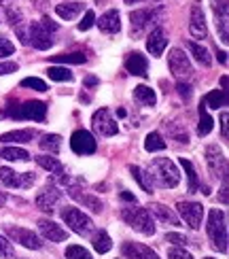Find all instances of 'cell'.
Listing matches in <instances>:
<instances>
[{
    "instance_id": "cell-50",
    "label": "cell",
    "mask_w": 229,
    "mask_h": 259,
    "mask_svg": "<svg viewBox=\"0 0 229 259\" xmlns=\"http://www.w3.org/2000/svg\"><path fill=\"white\" fill-rule=\"evenodd\" d=\"M221 130H223V138H227V136H229V134H227V113L221 115Z\"/></svg>"
},
{
    "instance_id": "cell-11",
    "label": "cell",
    "mask_w": 229,
    "mask_h": 259,
    "mask_svg": "<svg viewBox=\"0 0 229 259\" xmlns=\"http://www.w3.org/2000/svg\"><path fill=\"white\" fill-rule=\"evenodd\" d=\"M28 32H30L28 42H32V47L45 51V49H49V47L53 45L51 30H49L45 24H42V21H32L30 28H28Z\"/></svg>"
},
{
    "instance_id": "cell-25",
    "label": "cell",
    "mask_w": 229,
    "mask_h": 259,
    "mask_svg": "<svg viewBox=\"0 0 229 259\" xmlns=\"http://www.w3.org/2000/svg\"><path fill=\"white\" fill-rule=\"evenodd\" d=\"M36 136L34 130H13L0 136V143H30Z\"/></svg>"
},
{
    "instance_id": "cell-32",
    "label": "cell",
    "mask_w": 229,
    "mask_h": 259,
    "mask_svg": "<svg viewBox=\"0 0 229 259\" xmlns=\"http://www.w3.org/2000/svg\"><path fill=\"white\" fill-rule=\"evenodd\" d=\"M180 166L185 168V172H187V179H189V193H195L202 185H200V181H198V172H195V168H193V164L189 159H185V157H180Z\"/></svg>"
},
{
    "instance_id": "cell-52",
    "label": "cell",
    "mask_w": 229,
    "mask_h": 259,
    "mask_svg": "<svg viewBox=\"0 0 229 259\" xmlns=\"http://www.w3.org/2000/svg\"><path fill=\"white\" fill-rule=\"evenodd\" d=\"M221 202L227 204V183H223V189H221Z\"/></svg>"
},
{
    "instance_id": "cell-10",
    "label": "cell",
    "mask_w": 229,
    "mask_h": 259,
    "mask_svg": "<svg viewBox=\"0 0 229 259\" xmlns=\"http://www.w3.org/2000/svg\"><path fill=\"white\" fill-rule=\"evenodd\" d=\"M91 127L96 130L100 136H115L119 132V127H117V121L113 119V115L108 109H100V111H96L94 117H91Z\"/></svg>"
},
{
    "instance_id": "cell-17",
    "label": "cell",
    "mask_w": 229,
    "mask_h": 259,
    "mask_svg": "<svg viewBox=\"0 0 229 259\" xmlns=\"http://www.w3.org/2000/svg\"><path fill=\"white\" fill-rule=\"evenodd\" d=\"M166 47H168V36H166V30L163 28H155L149 34V38H147V49H149V53L151 56H155V58H159L163 51H166Z\"/></svg>"
},
{
    "instance_id": "cell-42",
    "label": "cell",
    "mask_w": 229,
    "mask_h": 259,
    "mask_svg": "<svg viewBox=\"0 0 229 259\" xmlns=\"http://www.w3.org/2000/svg\"><path fill=\"white\" fill-rule=\"evenodd\" d=\"M15 251H13V244H11L5 236H0V259H13Z\"/></svg>"
},
{
    "instance_id": "cell-9",
    "label": "cell",
    "mask_w": 229,
    "mask_h": 259,
    "mask_svg": "<svg viewBox=\"0 0 229 259\" xmlns=\"http://www.w3.org/2000/svg\"><path fill=\"white\" fill-rule=\"evenodd\" d=\"M176 208L180 212V217L191 230H200L202 228V219H204V206L198 202H178Z\"/></svg>"
},
{
    "instance_id": "cell-18",
    "label": "cell",
    "mask_w": 229,
    "mask_h": 259,
    "mask_svg": "<svg viewBox=\"0 0 229 259\" xmlns=\"http://www.w3.org/2000/svg\"><path fill=\"white\" fill-rule=\"evenodd\" d=\"M125 68L129 74H134V77H147V70H149V62L147 58L143 56V53H129V56L125 58Z\"/></svg>"
},
{
    "instance_id": "cell-34",
    "label": "cell",
    "mask_w": 229,
    "mask_h": 259,
    "mask_svg": "<svg viewBox=\"0 0 229 259\" xmlns=\"http://www.w3.org/2000/svg\"><path fill=\"white\" fill-rule=\"evenodd\" d=\"M145 149L149 151V153L163 151V149H166V140L161 138L159 132H151V134H147V138H145Z\"/></svg>"
},
{
    "instance_id": "cell-36",
    "label": "cell",
    "mask_w": 229,
    "mask_h": 259,
    "mask_svg": "<svg viewBox=\"0 0 229 259\" xmlns=\"http://www.w3.org/2000/svg\"><path fill=\"white\" fill-rule=\"evenodd\" d=\"M60 147H62V138L58 134H47V136H42V140H40V149L49 151V153H58Z\"/></svg>"
},
{
    "instance_id": "cell-57",
    "label": "cell",
    "mask_w": 229,
    "mask_h": 259,
    "mask_svg": "<svg viewBox=\"0 0 229 259\" xmlns=\"http://www.w3.org/2000/svg\"><path fill=\"white\" fill-rule=\"evenodd\" d=\"M5 202V198H3V193H0V204H3Z\"/></svg>"
},
{
    "instance_id": "cell-19",
    "label": "cell",
    "mask_w": 229,
    "mask_h": 259,
    "mask_svg": "<svg viewBox=\"0 0 229 259\" xmlns=\"http://www.w3.org/2000/svg\"><path fill=\"white\" fill-rule=\"evenodd\" d=\"M70 198L74 200V202H79V204H83L85 208H89L91 212H102V202H100V198H96V196H91V193H85V191H81V189H76V187H72L70 191Z\"/></svg>"
},
{
    "instance_id": "cell-16",
    "label": "cell",
    "mask_w": 229,
    "mask_h": 259,
    "mask_svg": "<svg viewBox=\"0 0 229 259\" xmlns=\"http://www.w3.org/2000/svg\"><path fill=\"white\" fill-rule=\"evenodd\" d=\"M121 253L125 259H159L155 251H151L149 246L140 244V242H123Z\"/></svg>"
},
{
    "instance_id": "cell-3",
    "label": "cell",
    "mask_w": 229,
    "mask_h": 259,
    "mask_svg": "<svg viewBox=\"0 0 229 259\" xmlns=\"http://www.w3.org/2000/svg\"><path fill=\"white\" fill-rule=\"evenodd\" d=\"M7 117H13V119H32V121H45L47 117V104L38 102V100H30L24 104H9L5 109Z\"/></svg>"
},
{
    "instance_id": "cell-27",
    "label": "cell",
    "mask_w": 229,
    "mask_h": 259,
    "mask_svg": "<svg viewBox=\"0 0 229 259\" xmlns=\"http://www.w3.org/2000/svg\"><path fill=\"white\" fill-rule=\"evenodd\" d=\"M212 127H214V121H212V117L208 115V106L202 102V104H200V125H198V134H200V136H208V134L212 132Z\"/></svg>"
},
{
    "instance_id": "cell-48",
    "label": "cell",
    "mask_w": 229,
    "mask_h": 259,
    "mask_svg": "<svg viewBox=\"0 0 229 259\" xmlns=\"http://www.w3.org/2000/svg\"><path fill=\"white\" fill-rule=\"evenodd\" d=\"M17 72V64L15 62H0V74H11Z\"/></svg>"
},
{
    "instance_id": "cell-40",
    "label": "cell",
    "mask_w": 229,
    "mask_h": 259,
    "mask_svg": "<svg viewBox=\"0 0 229 259\" xmlns=\"http://www.w3.org/2000/svg\"><path fill=\"white\" fill-rule=\"evenodd\" d=\"M5 5V11H7V17H9V24L13 26V28H17L19 24H21V11L15 7L13 9V5H9V3H3Z\"/></svg>"
},
{
    "instance_id": "cell-23",
    "label": "cell",
    "mask_w": 229,
    "mask_h": 259,
    "mask_svg": "<svg viewBox=\"0 0 229 259\" xmlns=\"http://www.w3.org/2000/svg\"><path fill=\"white\" fill-rule=\"evenodd\" d=\"M98 26H100L102 32L106 34H115V32L121 30V19H119L117 11H106V13L98 19Z\"/></svg>"
},
{
    "instance_id": "cell-44",
    "label": "cell",
    "mask_w": 229,
    "mask_h": 259,
    "mask_svg": "<svg viewBox=\"0 0 229 259\" xmlns=\"http://www.w3.org/2000/svg\"><path fill=\"white\" fill-rule=\"evenodd\" d=\"M168 259H193V255L189 251H185L182 246H174L168 251Z\"/></svg>"
},
{
    "instance_id": "cell-8",
    "label": "cell",
    "mask_w": 229,
    "mask_h": 259,
    "mask_svg": "<svg viewBox=\"0 0 229 259\" xmlns=\"http://www.w3.org/2000/svg\"><path fill=\"white\" fill-rule=\"evenodd\" d=\"M168 66H170V72L174 74L176 79H189L191 74H193V66H191V62L189 58L185 56V53L180 49H172L168 53Z\"/></svg>"
},
{
    "instance_id": "cell-29",
    "label": "cell",
    "mask_w": 229,
    "mask_h": 259,
    "mask_svg": "<svg viewBox=\"0 0 229 259\" xmlns=\"http://www.w3.org/2000/svg\"><path fill=\"white\" fill-rule=\"evenodd\" d=\"M0 157L9 159V161H28L30 153L26 149H19V147H5L3 151H0Z\"/></svg>"
},
{
    "instance_id": "cell-30",
    "label": "cell",
    "mask_w": 229,
    "mask_h": 259,
    "mask_svg": "<svg viewBox=\"0 0 229 259\" xmlns=\"http://www.w3.org/2000/svg\"><path fill=\"white\" fill-rule=\"evenodd\" d=\"M91 244H94V249H96V253H100V255H104V253H108L113 249V242H111V236H108L106 232H98L96 236H94V240H91Z\"/></svg>"
},
{
    "instance_id": "cell-43",
    "label": "cell",
    "mask_w": 229,
    "mask_h": 259,
    "mask_svg": "<svg viewBox=\"0 0 229 259\" xmlns=\"http://www.w3.org/2000/svg\"><path fill=\"white\" fill-rule=\"evenodd\" d=\"M216 19H227V0H210Z\"/></svg>"
},
{
    "instance_id": "cell-12",
    "label": "cell",
    "mask_w": 229,
    "mask_h": 259,
    "mask_svg": "<svg viewBox=\"0 0 229 259\" xmlns=\"http://www.w3.org/2000/svg\"><path fill=\"white\" fill-rule=\"evenodd\" d=\"M96 138L87 132V130H76V132L70 136V149L76 155H91L96 153Z\"/></svg>"
},
{
    "instance_id": "cell-4",
    "label": "cell",
    "mask_w": 229,
    "mask_h": 259,
    "mask_svg": "<svg viewBox=\"0 0 229 259\" xmlns=\"http://www.w3.org/2000/svg\"><path fill=\"white\" fill-rule=\"evenodd\" d=\"M123 221L129 225V228H134L136 232L145 234V236H153L155 234V225H153V219H151V212L143 206H129V208H123L121 212Z\"/></svg>"
},
{
    "instance_id": "cell-41",
    "label": "cell",
    "mask_w": 229,
    "mask_h": 259,
    "mask_svg": "<svg viewBox=\"0 0 229 259\" xmlns=\"http://www.w3.org/2000/svg\"><path fill=\"white\" fill-rule=\"evenodd\" d=\"M21 88H32V90H36V92H47V83L36 79V77H28V79L21 81Z\"/></svg>"
},
{
    "instance_id": "cell-13",
    "label": "cell",
    "mask_w": 229,
    "mask_h": 259,
    "mask_svg": "<svg viewBox=\"0 0 229 259\" xmlns=\"http://www.w3.org/2000/svg\"><path fill=\"white\" fill-rule=\"evenodd\" d=\"M62 198H64V191H60V187L47 185V187H42V191H38L34 202H36V208L45 210V212H53Z\"/></svg>"
},
{
    "instance_id": "cell-39",
    "label": "cell",
    "mask_w": 229,
    "mask_h": 259,
    "mask_svg": "<svg viewBox=\"0 0 229 259\" xmlns=\"http://www.w3.org/2000/svg\"><path fill=\"white\" fill-rule=\"evenodd\" d=\"M53 60L56 62H62V64H83L87 58L83 56V53H62V56H53Z\"/></svg>"
},
{
    "instance_id": "cell-33",
    "label": "cell",
    "mask_w": 229,
    "mask_h": 259,
    "mask_svg": "<svg viewBox=\"0 0 229 259\" xmlns=\"http://www.w3.org/2000/svg\"><path fill=\"white\" fill-rule=\"evenodd\" d=\"M204 104L210 106V109H219V106H225L227 104V94L223 90H212L210 94H206Z\"/></svg>"
},
{
    "instance_id": "cell-56",
    "label": "cell",
    "mask_w": 229,
    "mask_h": 259,
    "mask_svg": "<svg viewBox=\"0 0 229 259\" xmlns=\"http://www.w3.org/2000/svg\"><path fill=\"white\" fill-rule=\"evenodd\" d=\"M134 3H143V0H125V5H134Z\"/></svg>"
},
{
    "instance_id": "cell-38",
    "label": "cell",
    "mask_w": 229,
    "mask_h": 259,
    "mask_svg": "<svg viewBox=\"0 0 229 259\" xmlns=\"http://www.w3.org/2000/svg\"><path fill=\"white\" fill-rule=\"evenodd\" d=\"M66 259H91V253L79 244H70L66 249Z\"/></svg>"
},
{
    "instance_id": "cell-28",
    "label": "cell",
    "mask_w": 229,
    "mask_h": 259,
    "mask_svg": "<svg viewBox=\"0 0 229 259\" xmlns=\"http://www.w3.org/2000/svg\"><path fill=\"white\" fill-rule=\"evenodd\" d=\"M134 98L138 102L147 104V106H155V102H157L155 92H153L151 88H147V85H138V88H134Z\"/></svg>"
},
{
    "instance_id": "cell-1",
    "label": "cell",
    "mask_w": 229,
    "mask_h": 259,
    "mask_svg": "<svg viewBox=\"0 0 229 259\" xmlns=\"http://www.w3.org/2000/svg\"><path fill=\"white\" fill-rule=\"evenodd\" d=\"M149 177H151L153 185L163 187V189H172V187H176L180 183L178 168L174 166V161L168 159V157H155V159H153Z\"/></svg>"
},
{
    "instance_id": "cell-45",
    "label": "cell",
    "mask_w": 229,
    "mask_h": 259,
    "mask_svg": "<svg viewBox=\"0 0 229 259\" xmlns=\"http://www.w3.org/2000/svg\"><path fill=\"white\" fill-rule=\"evenodd\" d=\"M13 51H15L13 42H11L9 38H5V36H0V58H7V56H11Z\"/></svg>"
},
{
    "instance_id": "cell-53",
    "label": "cell",
    "mask_w": 229,
    "mask_h": 259,
    "mask_svg": "<svg viewBox=\"0 0 229 259\" xmlns=\"http://www.w3.org/2000/svg\"><path fill=\"white\" fill-rule=\"evenodd\" d=\"M216 58H219L221 64H227V53L225 51H219V53H216Z\"/></svg>"
},
{
    "instance_id": "cell-35",
    "label": "cell",
    "mask_w": 229,
    "mask_h": 259,
    "mask_svg": "<svg viewBox=\"0 0 229 259\" xmlns=\"http://www.w3.org/2000/svg\"><path fill=\"white\" fill-rule=\"evenodd\" d=\"M189 51L193 53V58L198 60L202 66H210V64H212V58H210L208 49L202 47V45H198V42H189Z\"/></svg>"
},
{
    "instance_id": "cell-6",
    "label": "cell",
    "mask_w": 229,
    "mask_h": 259,
    "mask_svg": "<svg viewBox=\"0 0 229 259\" xmlns=\"http://www.w3.org/2000/svg\"><path fill=\"white\" fill-rule=\"evenodd\" d=\"M0 183L7 187H19V189H28L36 183V177L32 172H15L7 166L0 168Z\"/></svg>"
},
{
    "instance_id": "cell-21",
    "label": "cell",
    "mask_w": 229,
    "mask_h": 259,
    "mask_svg": "<svg viewBox=\"0 0 229 259\" xmlns=\"http://www.w3.org/2000/svg\"><path fill=\"white\" fill-rule=\"evenodd\" d=\"M157 17V11H149V9H143V11H134L129 15V21H132V32H143L147 26H151L153 21Z\"/></svg>"
},
{
    "instance_id": "cell-24",
    "label": "cell",
    "mask_w": 229,
    "mask_h": 259,
    "mask_svg": "<svg viewBox=\"0 0 229 259\" xmlns=\"http://www.w3.org/2000/svg\"><path fill=\"white\" fill-rule=\"evenodd\" d=\"M36 164L40 168H45L49 175L53 177H64V166H62V161L58 157H51V155H36Z\"/></svg>"
},
{
    "instance_id": "cell-58",
    "label": "cell",
    "mask_w": 229,
    "mask_h": 259,
    "mask_svg": "<svg viewBox=\"0 0 229 259\" xmlns=\"http://www.w3.org/2000/svg\"><path fill=\"white\" fill-rule=\"evenodd\" d=\"M206 259H214V257H206Z\"/></svg>"
},
{
    "instance_id": "cell-26",
    "label": "cell",
    "mask_w": 229,
    "mask_h": 259,
    "mask_svg": "<svg viewBox=\"0 0 229 259\" xmlns=\"http://www.w3.org/2000/svg\"><path fill=\"white\" fill-rule=\"evenodd\" d=\"M83 11V5L81 3H62V5H58L56 7V13H58V17H62V19H74L76 15H79Z\"/></svg>"
},
{
    "instance_id": "cell-47",
    "label": "cell",
    "mask_w": 229,
    "mask_h": 259,
    "mask_svg": "<svg viewBox=\"0 0 229 259\" xmlns=\"http://www.w3.org/2000/svg\"><path fill=\"white\" fill-rule=\"evenodd\" d=\"M166 242H172V244H176V246H187L189 244L187 236H182V234H168L166 236Z\"/></svg>"
},
{
    "instance_id": "cell-49",
    "label": "cell",
    "mask_w": 229,
    "mask_h": 259,
    "mask_svg": "<svg viewBox=\"0 0 229 259\" xmlns=\"http://www.w3.org/2000/svg\"><path fill=\"white\" fill-rule=\"evenodd\" d=\"M176 90H178V94H180V98H185V100H189L191 98V88H189V85L187 83H178L176 85Z\"/></svg>"
},
{
    "instance_id": "cell-20",
    "label": "cell",
    "mask_w": 229,
    "mask_h": 259,
    "mask_svg": "<svg viewBox=\"0 0 229 259\" xmlns=\"http://www.w3.org/2000/svg\"><path fill=\"white\" fill-rule=\"evenodd\" d=\"M189 30H191V34H193L195 38H206V34H208L204 11H202V7H198V5L191 9V24H189Z\"/></svg>"
},
{
    "instance_id": "cell-15",
    "label": "cell",
    "mask_w": 229,
    "mask_h": 259,
    "mask_svg": "<svg viewBox=\"0 0 229 259\" xmlns=\"http://www.w3.org/2000/svg\"><path fill=\"white\" fill-rule=\"evenodd\" d=\"M38 230L42 234V238H47L49 242H64L68 238V232L62 228V225L53 223L49 219H40L38 221Z\"/></svg>"
},
{
    "instance_id": "cell-22",
    "label": "cell",
    "mask_w": 229,
    "mask_h": 259,
    "mask_svg": "<svg viewBox=\"0 0 229 259\" xmlns=\"http://www.w3.org/2000/svg\"><path fill=\"white\" fill-rule=\"evenodd\" d=\"M147 210H149V212H153V214H155V217H157L159 221H163V223L180 225V221H178L176 214H174V210H172V208H168V206H163V204H159V202H151L149 206H147Z\"/></svg>"
},
{
    "instance_id": "cell-46",
    "label": "cell",
    "mask_w": 229,
    "mask_h": 259,
    "mask_svg": "<svg viewBox=\"0 0 229 259\" xmlns=\"http://www.w3.org/2000/svg\"><path fill=\"white\" fill-rule=\"evenodd\" d=\"M94 24H96V15H94V11H87L85 17H83V21H79V30H81V32H85V30H89Z\"/></svg>"
},
{
    "instance_id": "cell-51",
    "label": "cell",
    "mask_w": 229,
    "mask_h": 259,
    "mask_svg": "<svg viewBox=\"0 0 229 259\" xmlns=\"http://www.w3.org/2000/svg\"><path fill=\"white\" fill-rule=\"evenodd\" d=\"M121 200H125V202H132V204H136V198L132 196V193H129V191H123L121 193Z\"/></svg>"
},
{
    "instance_id": "cell-55",
    "label": "cell",
    "mask_w": 229,
    "mask_h": 259,
    "mask_svg": "<svg viewBox=\"0 0 229 259\" xmlns=\"http://www.w3.org/2000/svg\"><path fill=\"white\" fill-rule=\"evenodd\" d=\"M221 88H223V92L227 90V77H223V79H221Z\"/></svg>"
},
{
    "instance_id": "cell-54",
    "label": "cell",
    "mask_w": 229,
    "mask_h": 259,
    "mask_svg": "<svg viewBox=\"0 0 229 259\" xmlns=\"http://www.w3.org/2000/svg\"><path fill=\"white\" fill-rule=\"evenodd\" d=\"M85 83H87V85H96V83H98V79H96V77H89V79H87Z\"/></svg>"
},
{
    "instance_id": "cell-31",
    "label": "cell",
    "mask_w": 229,
    "mask_h": 259,
    "mask_svg": "<svg viewBox=\"0 0 229 259\" xmlns=\"http://www.w3.org/2000/svg\"><path fill=\"white\" fill-rule=\"evenodd\" d=\"M129 175L138 181V185L143 187L147 193H153V183H151L149 172H145L143 168H138V166H129Z\"/></svg>"
},
{
    "instance_id": "cell-37",
    "label": "cell",
    "mask_w": 229,
    "mask_h": 259,
    "mask_svg": "<svg viewBox=\"0 0 229 259\" xmlns=\"http://www.w3.org/2000/svg\"><path fill=\"white\" fill-rule=\"evenodd\" d=\"M47 74L53 81H72V72L68 68H64V66H51L47 70Z\"/></svg>"
},
{
    "instance_id": "cell-7",
    "label": "cell",
    "mask_w": 229,
    "mask_h": 259,
    "mask_svg": "<svg viewBox=\"0 0 229 259\" xmlns=\"http://www.w3.org/2000/svg\"><path fill=\"white\" fill-rule=\"evenodd\" d=\"M206 164L216 179H223V183H227V157L216 145L206 147Z\"/></svg>"
},
{
    "instance_id": "cell-14",
    "label": "cell",
    "mask_w": 229,
    "mask_h": 259,
    "mask_svg": "<svg viewBox=\"0 0 229 259\" xmlns=\"http://www.w3.org/2000/svg\"><path fill=\"white\" fill-rule=\"evenodd\" d=\"M7 234H9L15 242H19L21 246H26V249H34V251L42 249V240H40L32 230H24V228H7Z\"/></svg>"
},
{
    "instance_id": "cell-5",
    "label": "cell",
    "mask_w": 229,
    "mask_h": 259,
    "mask_svg": "<svg viewBox=\"0 0 229 259\" xmlns=\"http://www.w3.org/2000/svg\"><path fill=\"white\" fill-rule=\"evenodd\" d=\"M62 219H64V223H66L74 234H79V236H89L94 232V221L87 217L83 210H79V208L66 206L62 210Z\"/></svg>"
},
{
    "instance_id": "cell-2",
    "label": "cell",
    "mask_w": 229,
    "mask_h": 259,
    "mask_svg": "<svg viewBox=\"0 0 229 259\" xmlns=\"http://www.w3.org/2000/svg\"><path fill=\"white\" fill-rule=\"evenodd\" d=\"M206 232H208L214 249L221 251V253H227V217H225L223 210H219V208L210 210Z\"/></svg>"
}]
</instances>
